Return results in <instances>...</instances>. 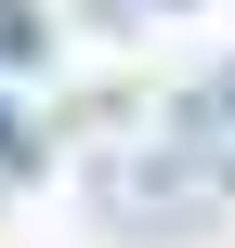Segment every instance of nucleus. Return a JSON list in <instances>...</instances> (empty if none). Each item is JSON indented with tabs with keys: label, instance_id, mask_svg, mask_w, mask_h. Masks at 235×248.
Segmentation results:
<instances>
[{
	"label": "nucleus",
	"instance_id": "1",
	"mask_svg": "<svg viewBox=\"0 0 235 248\" xmlns=\"http://www.w3.org/2000/svg\"><path fill=\"white\" fill-rule=\"evenodd\" d=\"M170 144H183L209 183H235V65H222V78H196V92L170 105Z\"/></svg>",
	"mask_w": 235,
	"mask_h": 248
},
{
	"label": "nucleus",
	"instance_id": "2",
	"mask_svg": "<svg viewBox=\"0 0 235 248\" xmlns=\"http://www.w3.org/2000/svg\"><path fill=\"white\" fill-rule=\"evenodd\" d=\"M0 170H39V131L13 118V92H0Z\"/></svg>",
	"mask_w": 235,
	"mask_h": 248
}]
</instances>
